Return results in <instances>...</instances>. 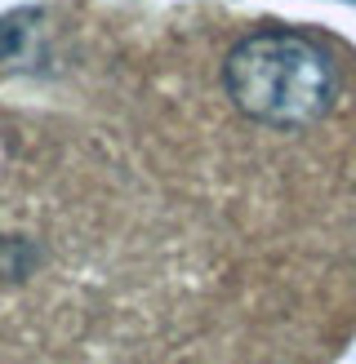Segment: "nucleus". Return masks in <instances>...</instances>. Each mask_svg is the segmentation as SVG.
I'll use <instances>...</instances> for the list:
<instances>
[{
  "mask_svg": "<svg viewBox=\"0 0 356 364\" xmlns=\"http://www.w3.org/2000/svg\"><path fill=\"white\" fill-rule=\"evenodd\" d=\"M223 85L241 116L272 124V129H298L334 107L338 71L330 53L308 36L254 31L241 45H231L223 63Z\"/></svg>",
  "mask_w": 356,
  "mask_h": 364,
  "instance_id": "1",
  "label": "nucleus"
}]
</instances>
